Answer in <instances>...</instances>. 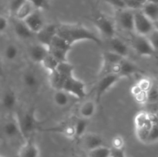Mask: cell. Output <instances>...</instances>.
<instances>
[{
	"label": "cell",
	"instance_id": "52a82bcc",
	"mask_svg": "<svg viewBox=\"0 0 158 157\" xmlns=\"http://www.w3.org/2000/svg\"><path fill=\"white\" fill-rule=\"evenodd\" d=\"M131 46L134 51L141 56H151L156 53L147 36L136 34L131 40Z\"/></svg>",
	"mask_w": 158,
	"mask_h": 157
},
{
	"label": "cell",
	"instance_id": "484cf974",
	"mask_svg": "<svg viewBox=\"0 0 158 157\" xmlns=\"http://www.w3.org/2000/svg\"><path fill=\"white\" fill-rule=\"evenodd\" d=\"M19 53L20 52L18 46L14 43H9L6 45L3 52L5 59L8 62L15 61L19 58Z\"/></svg>",
	"mask_w": 158,
	"mask_h": 157
},
{
	"label": "cell",
	"instance_id": "d6a6232c",
	"mask_svg": "<svg viewBox=\"0 0 158 157\" xmlns=\"http://www.w3.org/2000/svg\"><path fill=\"white\" fill-rule=\"evenodd\" d=\"M152 125H148V126H143V127L136 128V135L137 139L142 143H148V136H149L150 131H151Z\"/></svg>",
	"mask_w": 158,
	"mask_h": 157
},
{
	"label": "cell",
	"instance_id": "e575fe53",
	"mask_svg": "<svg viewBox=\"0 0 158 157\" xmlns=\"http://www.w3.org/2000/svg\"><path fill=\"white\" fill-rule=\"evenodd\" d=\"M26 2V0H10L9 3V11L11 16H14L19 10L22 5Z\"/></svg>",
	"mask_w": 158,
	"mask_h": 157
},
{
	"label": "cell",
	"instance_id": "ba28073f",
	"mask_svg": "<svg viewBox=\"0 0 158 157\" xmlns=\"http://www.w3.org/2000/svg\"><path fill=\"white\" fill-rule=\"evenodd\" d=\"M123 58H124L110 50L103 52L102 55V66L100 72V77L106 74L112 73L114 66L118 64Z\"/></svg>",
	"mask_w": 158,
	"mask_h": 157
},
{
	"label": "cell",
	"instance_id": "ffe728a7",
	"mask_svg": "<svg viewBox=\"0 0 158 157\" xmlns=\"http://www.w3.org/2000/svg\"><path fill=\"white\" fill-rule=\"evenodd\" d=\"M2 129L3 133L7 138L14 139L18 136H22L18 123H17L16 119H15V116L7 120L3 125Z\"/></svg>",
	"mask_w": 158,
	"mask_h": 157
},
{
	"label": "cell",
	"instance_id": "ab89813d",
	"mask_svg": "<svg viewBox=\"0 0 158 157\" xmlns=\"http://www.w3.org/2000/svg\"><path fill=\"white\" fill-rule=\"evenodd\" d=\"M114 149H123L124 148V140L120 135H117L113 139L112 147Z\"/></svg>",
	"mask_w": 158,
	"mask_h": 157
},
{
	"label": "cell",
	"instance_id": "c3c4849f",
	"mask_svg": "<svg viewBox=\"0 0 158 157\" xmlns=\"http://www.w3.org/2000/svg\"><path fill=\"white\" fill-rule=\"evenodd\" d=\"M155 23H158V21L157 22H155ZM155 23H154V24H155ZM156 29H158V27H157V28H156Z\"/></svg>",
	"mask_w": 158,
	"mask_h": 157
},
{
	"label": "cell",
	"instance_id": "836d02e7",
	"mask_svg": "<svg viewBox=\"0 0 158 157\" xmlns=\"http://www.w3.org/2000/svg\"><path fill=\"white\" fill-rule=\"evenodd\" d=\"M127 9L131 10H140L148 0H123Z\"/></svg>",
	"mask_w": 158,
	"mask_h": 157
},
{
	"label": "cell",
	"instance_id": "8992f818",
	"mask_svg": "<svg viewBox=\"0 0 158 157\" xmlns=\"http://www.w3.org/2000/svg\"><path fill=\"white\" fill-rule=\"evenodd\" d=\"M155 25L151 22L141 10L134 11V30L137 35L148 36L154 29Z\"/></svg>",
	"mask_w": 158,
	"mask_h": 157
},
{
	"label": "cell",
	"instance_id": "7402d4cb",
	"mask_svg": "<svg viewBox=\"0 0 158 157\" xmlns=\"http://www.w3.org/2000/svg\"><path fill=\"white\" fill-rule=\"evenodd\" d=\"M140 10L154 23L158 21V4L147 2Z\"/></svg>",
	"mask_w": 158,
	"mask_h": 157
},
{
	"label": "cell",
	"instance_id": "3957f363",
	"mask_svg": "<svg viewBox=\"0 0 158 157\" xmlns=\"http://www.w3.org/2000/svg\"><path fill=\"white\" fill-rule=\"evenodd\" d=\"M93 23L100 33L108 39L116 35L117 27L115 22L104 14H97L93 18Z\"/></svg>",
	"mask_w": 158,
	"mask_h": 157
},
{
	"label": "cell",
	"instance_id": "681fc988",
	"mask_svg": "<svg viewBox=\"0 0 158 157\" xmlns=\"http://www.w3.org/2000/svg\"><path fill=\"white\" fill-rule=\"evenodd\" d=\"M0 157H3V156H2V155H0Z\"/></svg>",
	"mask_w": 158,
	"mask_h": 157
},
{
	"label": "cell",
	"instance_id": "d6986e66",
	"mask_svg": "<svg viewBox=\"0 0 158 157\" xmlns=\"http://www.w3.org/2000/svg\"><path fill=\"white\" fill-rule=\"evenodd\" d=\"M3 109L7 111H12L16 108L18 104V95L12 88L6 89L3 93L1 99Z\"/></svg>",
	"mask_w": 158,
	"mask_h": 157
},
{
	"label": "cell",
	"instance_id": "4dcf8cb0",
	"mask_svg": "<svg viewBox=\"0 0 158 157\" xmlns=\"http://www.w3.org/2000/svg\"><path fill=\"white\" fill-rule=\"evenodd\" d=\"M111 148L104 146L88 151V157H110Z\"/></svg>",
	"mask_w": 158,
	"mask_h": 157
},
{
	"label": "cell",
	"instance_id": "83f0119b",
	"mask_svg": "<svg viewBox=\"0 0 158 157\" xmlns=\"http://www.w3.org/2000/svg\"><path fill=\"white\" fill-rule=\"evenodd\" d=\"M69 94L63 90H54L52 99L54 103L59 107H65L69 103Z\"/></svg>",
	"mask_w": 158,
	"mask_h": 157
},
{
	"label": "cell",
	"instance_id": "603a6c76",
	"mask_svg": "<svg viewBox=\"0 0 158 157\" xmlns=\"http://www.w3.org/2000/svg\"><path fill=\"white\" fill-rule=\"evenodd\" d=\"M48 74H49V83L53 90H63L64 83L67 78L60 75L56 70Z\"/></svg>",
	"mask_w": 158,
	"mask_h": 157
},
{
	"label": "cell",
	"instance_id": "f1b7e54d",
	"mask_svg": "<svg viewBox=\"0 0 158 157\" xmlns=\"http://www.w3.org/2000/svg\"><path fill=\"white\" fill-rule=\"evenodd\" d=\"M59 63H60V62H59L56 58H54V57L49 52V53L46 55V56L43 58V61L40 63V65H41L42 67H43L48 73H50V72L56 70Z\"/></svg>",
	"mask_w": 158,
	"mask_h": 157
},
{
	"label": "cell",
	"instance_id": "ee69618b",
	"mask_svg": "<svg viewBox=\"0 0 158 157\" xmlns=\"http://www.w3.org/2000/svg\"><path fill=\"white\" fill-rule=\"evenodd\" d=\"M4 76H5L4 66H3L2 61L1 58H0V78H3Z\"/></svg>",
	"mask_w": 158,
	"mask_h": 157
},
{
	"label": "cell",
	"instance_id": "9c48e42d",
	"mask_svg": "<svg viewBox=\"0 0 158 157\" xmlns=\"http://www.w3.org/2000/svg\"><path fill=\"white\" fill-rule=\"evenodd\" d=\"M140 71L138 66L135 63L132 62L127 58H123L120 62L114 66L112 73L120 75L122 78H129Z\"/></svg>",
	"mask_w": 158,
	"mask_h": 157
},
{
	"label": "cell",
	"instance_id": "74e56055",
	"mask_svg": "<svg viewBox=\"0 0 158 157\" xmlns=\"http://www.w3.org/2000/svg\"><path fill=\"white\" fill-rule=\"evenodd\" d=\"M148 102L156 103L158 102V86H151L148 92Z\"/></svg>",
	"mask_w": 158,
	"mask_h": 157
},
{
	"label": "cell",
	"instance_id": "b9f144b4",
	"mask_svg": "<svg viewBox=\"0 0 158 157\" xmlns=\"http://www.w3.org/2000/svg\"><path fill=\"white\" fill-rule=\"evenodd\" d=\"M137 86L140 88L141 90L145 91V92H148L149 89L151 88V86H152V85H151L150 80L144 78V79H142L141 81H140V83L137 84Z\"/></svg>",
	"mask_w": 158,
	"mask_h": 157
},
{
	"label": "cell",
	"instance_id": "ac0fdd59",
	"mask_svg": "<svg viewBox=\"0 0 158 157\" xmlns=\"http://www.w3.org/2000/svg\"><path fill=\"white\" fill-rule=\"evenodd\" d=\"M80 139L82 140L83 146L88 151L104 146L105 144L104 139L97 133H85Z\"/></svg>",
	"mask_w": 158,
	"mask_h": 157
},
{
	"label": "cell",
	"instance_id": "d4e9b609",
	"mask_svg": "<svg viewBox=\"0 0 158 157\" xmlns=\"http://www.w3.org/2000/svg\"><path fill=\"white\" fill-rule=\"evenodd\" d=\"M88 126L87 119L80 118L77 119L73 123V132H74V139H80L81 137L86 133V128Z\"/></svg>",
	"mask_w": 158,
	"mask_h": 157
},
{
	"label": "cell",
	"instance_id": "4316f807",
	"mask_svg": "<svg viewBox=\"0 0 158 157\" xmlns=\"http://www.w3.org/2000/svg\"><path fill=\"white\" fill-rule=\"evenodd\" d=\"M74 69H75V67L73 65L71 64L68 61H64L60 62L59 63L56 71L61 75H63V77L68 78L74 75Z\"/></svg>",
	"mask_w": 158,
	"mask_h": 157
},
{
	"label": "cell",
	"instance_id": "277c9868",
	"mask_svg": "<svg viewBox=\"0 0 158 157\" xmlns=\"http://www.w3.org/2000/svg\"><path fill=\"white\" fill-rule=\"evenodd\" d=\"M123 79L120 75L114 73H109L103 75L97 82L95 87V102L98 104L103 95L115 86L120 80Z\"/></svg>",
	"mask_w": 158,
	"mask_h": 157
},
{
	"label": "cell",
	"instance_id": "5b68a950",
	"mask_svg": "<svg viewBox=\"0 0 158 157\" xmlns=\"http://www.w3.org/2000/svg\"><path fill=\"white\" fill-rule=\"evenodd\" d=\"M63 90L69 95H73L78 99H83L87 95L86 84L75 75L69 77L65 82Z\"/></svg>",
	"mask_w": 158,
	"mask_h": 157
},
{
	"label": "cell",
	"instance_id": "7c38bea8",
	"mask_svg": "<svg viewBox=\"0 0 158 157\" xmlns=\"http://www.w3.org/2000/svg\"><path fill=\"white\" fill-rule=\"evenodd\" d=\"M40 151L34 137L25 139L24 143L19 150L18 157H40Z\"/></svg>",
	"mask_w": 158,
	"mask_h": 157
},
{
	"label": "cell",
	"instance_id": "7bdbcfd3",
	"mask_svg": "<svg viewBox=\"0 0 158 157\" xmlns=\"http://www.w3.org/2000/svg\"><path fill=\"white\" fill-rule=\"evenodd\" d=\"M110 157H126L124 148L123 149H114V148H111Z\"/></svg>",
	"mask_w": 158,
	"mask_h": 157
},
{
	"label": "cell",
	"instance_id": "60d3db41",
	"mask_svg": "<svg viewBox=\"0 0 158 157\" xmlns=\"http://www.w3.org/2000/svg\"><path fill=\"white\" fill-rule=\"evenodd\" d=\"M9 26V20L5 15H0V34L4 33Z\"/></svg>",
	"mask_w": 158,
	"mask_h": 157
},
{
	"label": "cell",
	"instance_id": "30bf717a",
	"mask_svg": "<svg viewBox=\"0 0 158 157\" xmlns=\"http://www.w3.org/2000/svg\"><path fill=\"white\" fill-rule=\"evenodd\" d=\"M117 22L123 30L134 32V11L124 9L117 11Z\"/></svg>",
	"mask_w": 158,
	"mask_h": 157
},
{
	"label": "cell",
	"instance_id": "8d00e7d4",
	"mask_svg": "<svg viewBox=\"0 0 158 157\" xmlns=\"http://www.w3.org/2000/svg\"><path fill=\"white\" fill-rule=\"evenodd\" d=\"M27 1L32 3L37 10L42 12L48 9L49 7V0H27Z\"/></svg>",
	"mask_w": 158,
	"mask_h": 157
},
{
	"label": "cell",
	"instance_id": "9a60e30c",
	"mask_svg": "<svg viewBox=\"0 0 158 157\" xmlns=\"http://www.w3.org/2000/svg\"><path fill=\"white\" fill-rule=\"evenodd\" d=\"M49 53L47 46L38 42L31 45L28 49V55L31 61L34 63L40 64L43 58Z\"/></svg>",
	"mask_w": 158,
	"mask_h": 157
},
{
	"label": "cell",
	"instance_id": "f35d334b",
	"mask_svg": "<svg viewBox=\"0 0 158 157\" xmlns=\"http://www.w3.org/2000/svg\"><path fill=\"white\" fill-rule=\"evenodd\" d=\"M105 2L107 3L110 6H112L116 10H122V9H127L125 3L123 0H104Z\"/></svg>",
	"mask_w": 158,
	"mask_h": 157
},
{
	"label": "cell",
	"instance_id": "1f68e13d",
	"mask_svg": "<svg viewBox=\"0 0 158 157\" xmlns=\"http://www.w3.org/2000/svg\"><path fill=\"white\" fill-rule=\"evenodd\" d=\"M151 119H152L153 125L150 131L148 143H155L158 141V119L153 114H151Z\"/></svg>",
	"mask_w": 158,
	"mask_h": 157
},
{
	"label": "cell",
	"instance_id": "44dd1931",
	"mask_svg": "<svg viewBox=\"0 0 158 157\" xmlns=\"http://www.w3.org/2000/svg\"><path fill=\"white\" fill-rule=\"evenodd\" d=\"M96 111H97V103L93 100H87L80 106L79 113L81 118L88 120L95 115Z\"/></svg>",
	"mask_w": 158,
	"mask_h": 157
},
{
	"label": "cell",
	"instance_id": "7dc6e473",
	"mask_svg": "<svg viewBox=\"0 0 158 157\" xmlns=\"http://www.w3.org/2000/svg\"><path fill=\"white\" fill-rule=\"evenodd\" d=\"M73 157H81V156H80V155H74V156Z\"/></svg>",
	"mask_w": 158,
	"mask_h": 157
},
{
	"label": "cell",
	"instance_id": "e0dca14e",
	"mask_svg": "<svg viewBox=\"0 0 158 157\" xmlns=\"http://www.w3.org/2000/svg\"><path fill=\"white\" fill-rule=\"evenodd\" d=\"M108 50L117 54L123 58H127L129 55L130 48L123 40L115 35L109 38V49Z\"/></svg>",
	"mask_w": 158,
	"mask_h": 157
},
{
	"label": "cell",
	"instance_id": "5bb4252c",
	"mask_svg": "<svg viewBox=\"0 0 158 157\" xmlns=\"http://www.w3.org/2000/svg\"><path fill=\"white\" fill-rule=\"evenodd\" d=\"M12 29L15 36L21 40H29L35 37V34L29 29L24 21L12 17Z\"/></svg>",
	"mask_w": 158,
	"mask_h": 157
},
{
	"label": "cell",
	"instance_id": "cb8c5ba5",
	"mask_svg": "<svg viewBox=\"0 0 158 157\" xmlns=\"http://www.w3.org/2000/svg\"><path fill=\"white\" fill-rule=\"evenodd\" d=\"M35 10H36L35 7H34L33 5L31 2H29V1L26 0L24 3L22 5L21 7L19 9V10L17 11L16 13L15 14V15L12 17L17 18V19L22 20V21H24L27 17H29L32 12Z\"/></svg>",
	"mask_w": 158,
	"mask_h": 157
},
{
	"label": "cell",
	"instance_id": "d590c367",
	"mask_svg": "<svg viewBox=\"0 0 158 157\" xmlns=\"http://www.w3.org/2000/svg\"><path fill=\"white\" fill-rule=\"evenodd\" d=\"M147 38L149 40L151 46L154 49L156 52H158V29H154L149 35L147 36Z\"/></svg>",
	"mask_w": 158,
	"mask_h": 157
},
{
	"label": "cell",
	"instance_id": "4fadbf2b",
	"mask_svg": "<svg viewBox=\"0 0 158 157\" xmlns=\"http://www.w3.org/2000/svg\"><path fill=\"white\" fill-rule=\"evenodd\" d=\"M24 22L35 35L38 33L46 24L44 17L42 14V11L37 9L24 20Z\"/></svg>",
	"mask_w": 158,
	"mask_h": 157
},
{
	"label": "cell",
	"instance_id": "8fae6325",
	"mask_svg": "<svg viewBox=\"0 0 158 157\" xmlns=\"http://www.w3.org/2000/svg\"><path fill=\"white\" fill-rule=\"evenodd\" d=\"M57 35V24L49 23L35 35L36 41L46 46H49L54 37Z\"/></svg>",
	"mask_w": 158,
	"mask_h": 157
},
{
	"label": "cell",
	"instance_id": "f6af8a7d",
	"mask_svg": "<svg viewBox=\"0 0 158 157\" xmlns=\"http://www.w3.org/2000/svg\"><path fill=\"white\" fill-rule=\"evenodd\" d=\"M153 115H154V116H155L156 118H157V119H158V109H157V111H156V112H155V113H154V114H153Z\"/></svg>",
	"mask_w": 158,
	"mask_h": 157
},
{
	"label": "cell",
	"instance_id": "2e32d148",
	"mask_svg": "<svg viewBox=\"0 0 158 157\" xmlns=\"http://www.w3.org/2000/svg\"><path fill=\"white\" fill-rule=\"evenodd\" d=\"M22 83L29 90L35 91L40 88V80L38 75L32 69H27L22 74Z\"/></svg>",
	"mask_w": 158,
	"mask_h": 157
},
{
	"label": "cell",
	"instance_id": "f546056e",
	"mask_svg": "<svg viewBox=\"0 0 158 157\" xmlns=\"http://www.w3.org/2000/svg\"><path fill=\"white\" fill-rule=\"evenodd\" d=\"M135 128L143 127V126H148V125L153 124L152 119H151V114L147 112H140L136 115L135 119Z\"/></svg>",
	"mask_w": 158,
	"mask_h": 157
},
{
	"label": "cell",
	"instance_id": "7a4b0ae2",
	"mask_svg": "<svg viewBox=\"0 0 158 157\" xmlns=\"http://www.w3.org/2000/svg\"><path fill=\"white\" fill-rule=\"evenodd\" d=\"M15 117L23 138L26 139L29 137L33 136L34 132L39 129L40 125L35 108H29L26 111L18 112Z\"/></svg>",
	"mask_w": 158,
	"mask_h": 157
},
{
	"label": "cell",
	"instance_id": "bcb514c9",
	"mask_svg": "<svg viewBox=\"0 0 158 157\" xmlns=\"http://www.w3.org/2000/svg\"><path fill=\"white\" fill-rule=\"evenodd\" d=\"M156 63H157V65L158 66V54L157 55V56H156Z\"/></svg>",
	"mask_w": 158,
	"mask_h": 157
},
{
	"label": "cell",
	"instance_id": "6da1fadb",
	"mask_svg": "<svg viewBox=\"0 0 158 157\" xmlns=\"http://www.w3.org/2000/svg\"><path fill=\"white\" fill-rule=\"evenodd\" d=\"M57 35L66 40L70 46L82 41H89L102 45V40L97 34L83 25L72 22L57 23Z\"/></svg>",
	"mask_w": 158,
	"mask_h": 157
}]
</instances>
